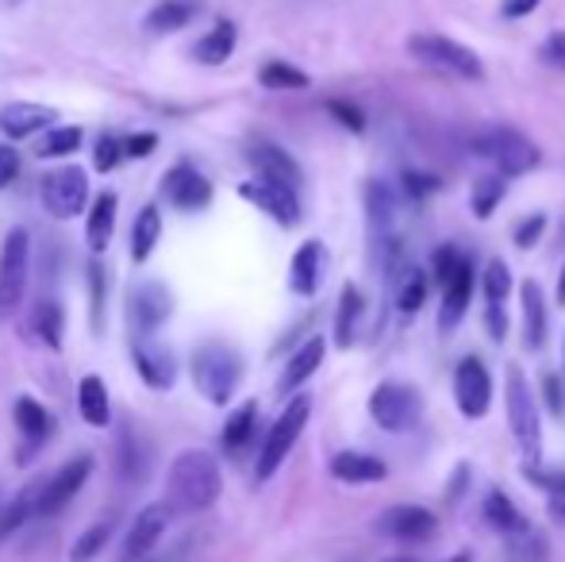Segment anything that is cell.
Instances as JSON below:
<instances>
[{
	"label": "cell",
	"instance_id": "51",
	"mask_svg": "<svg viewBox=\"0 0 565 562\" xmlns=\"http://www.w3.org/2000/svg\"><path fill=\"white\" fill-rule=\"evenodd\" d=\"M89 285H93V324L100 328V312H105V266H89Z\"/></svg>",
	"mask_w": 565,
	"mask_h": 562
},
{
	"label": "cell",
	"instance_id": "53",
	"mask_svg": "<svg viewBox=\"0 0 565 562\" xmlns=\"http://www.w3.org/2000/svg\"><path fill=\"white\" fill-rule=\"evenodd\" d=\"M484 328H489V336L497 339V343H504V336H508L504 305H484Z\"/></svg>",
	"mask_w": 565,
	"mask_h": 562
},
{
	"label": "cell",
	"instance_id": "28",
	"mask_svg": "<svg viewBox=\"0 0 565 562\" xmlns=\"http://www.w3.org/2000/svg\"><path fill=\"white\" fill-rule=\"evenodd\" d=\"M235 43H238V28L231 20H220L216 28H209L193 43V59L201 66H224L231 54H235Z\"/></svg>",
	"mask_w": 565,
	"mask_h": 562
},
{
	"label": "cell",
	"instance_id": "6",
	"mask_svg": "<svg viewBox=\"0 0 565 562\" xmlns=\"http://www.w3.org/2000/svg\"><path fill=\"white\" fill-rule=\"evenodd\" d=\"M31 282V240L23 227H12L0 247V320H12L28 297Z\"/></svg>",
	"mask_w": 565,
	"mask_h": 562
},
{
	"label": "cell",
	"instance_id": "47",
	"mask_svg": "<svg viewBox=\"0 0 565 562\" xmlns=\"http://www.w3.org/2000/svg\"><path fill=\"white\" fill-rule=\"evenodd\" d=\"M543 232H546V216H543V212H535V216L520 220V224H515V247L531 251L539 240H543Z\"/></svg>",
	"mask_w": 565,
	"mask_h": 562
},
{
	"label": "cell",
	"instance_id": "42",
	"mask_svg": "<svg viewBox=\"0 0 565 562\" xmlns=\"http://www.w3.org/2000/svg\"><path fill=\"white\" fill-rule=\"evenodd\" d=\"M508 293H512V271H508V263L492 258L484 266V305H504Z\"/></svg>",
	"mask_w": 565,
	"mask_h": 562
},
{
	"label": "cell",
	"instance_id": "17",
	"mask_svg": "<svg viewBox=\"0 0 565 562\" xmlns=\"http://www.w3.org/2000/svg\"><path fill=\"white\" fill-rule=\"evenodd\" d=\"M173 512L162 505H147V509L139 512V517L131 520V528H127L124 536V562H142L150 555V551L158 548V540L166 536V524H170Z\"/></svg>",
	"mask_w": 565,
	"mask_h": 562
},
{
	"label": "cell",
	"instance_id": "36",
	"mask_svg": "<svg viewBox=\"0 0 565 562\" xmlns=\"http://www.w3.org/2000/svg\"><path fill=\"white\" fill-rule=\"evenodd\" d=\"M31 328H35V336L43 339L51 351H58L62 336H66V312H62L58 300H39L35 312H31Z\"/></svg>",
	"mask_w": 565,
	"mask_h": 562
},
{
	"label": "cell",
	"instance_id": "55",
	"mask_svg": "<svg viewBox=\"0 0 565 562\" xmlns=\"http://www.w3.org/2000/svg\"><path fill=\"white\" fill-rule=\"evenodd\" d=\"M539 4H543V0H504L500 15H504V20H523V15H531Z\"/></svg>",
	"mask_w": 565,
	"mask_h": 562
},
{
	"label": "cell",
	"instance_id": "54",
	"mask_svg": "<svg viewBox=\"0 0 565 562\" xmlns=\"http://www.w3.org/2000/svg\"><path fill=\"white\" fill-rule=\"evenodd\" d=\"M543 390H546V405H551L554 416L565 413V390H562V378L558 374H546L543 378Z\"/></svg>",
	"mask_w": 565,
	"mask_h": 562
},
{
	"label": "cell",
	"instance_id": "23",
	"mask_svg": "<svg viewBox=\"0 0 565 562\" xmlns=\"http://www.w3.org/2000/svg\"><path fill=\"white\" fill-rule=\"evenodd\" d=\"M58 120L51 105H35V100H12V105L0 108V131L8 139H31L35 131L51 128Z\"/></svg>",
	"mask_w": 565,
	"mask_h": 562
},
{
	"label": "cell",
	"instance_id": "35",
	"mask_svg": "<svg viewBox=\"0 0 565 562\" xmlns=\"http://www.w3.org/2000/svg\"><path fill=\"white\" fill-rule=\"evenodd\" d=\"M254 427H258V405L246 401V405H238L224 424V450L227 455H243L246 443L254 439Z\"/></svg>",
	"mask_w": 565,
	"mask_h": 562
},
{
	"label": "cell",
	"instance_id": "46",
	"mask_svg": "<svg viewBox=\"0 0 565 562\" xmlns=\"http://www.w3.org/2000/svg\"><path fill=\"white\" fill-rule=\"evenodd\" d=\"M328 113L335 116V120H339L347 131H354V136H362V131H365V116H362V108L350 105V100L331 97V100H328Z\"/></svg>",
	"mask_w": 565,
	"mask_h": 562
},
{
	"label": "cell",
	"instance_id": "14",
	"mask_svg": "<svg viewBox=\"0 0 565 562\" xmlns=\"http://www.w3.org/2000/svg\"><path fill=\"white\" fill-rule=\"evenodd\" d=\"M377 532L396 543H427L439 532V517L424 505H393L377 517Z\"/></svg>",
	"mask_w": 565,
	"mask_h": 562
},
{
	"label": "cell",
	"instance_id": "32",
	"mask_svg": "<svg viewBox=\"0 0 565 562\" xmlns=\"http://www.w3.org/2000/svg\"><path fill=\"white\" fill-rule=\"evenodd\" d=\"M484 520H489L492 532H500L508 540V536H515L520 528H527L531 520L523 517L520 509L512 505V497L504 494V489H489V497H484Z\"/></svg>",
	"mask_w": 565,
	"mask_h": 562
},
{
	"label": "cell",
	"instance_id": "10",
	"mask_svg": "<svg viewBox=\"0 0 565 562\" xmlns=\"http://www.w3.org/2000/svg\"><path fill=\"white\" fill-rule=\"evenodd\" d=\"M39 197L54 220H77L89 204V173L82 166H62L39 181Z\"/></svg>",
	"mask_w": 565,
	"mask_h": 562
},
{
	"label": "cell",
	"instance_id": "3",
	"mask_svg": "<svg viewBox=\"0 0 565 562\" xmlns=\"http://www.w3.org/2000/svg\"><path fill=\"white\" fill-rule=\"evenodd\" d=\"M504 405H508V427L523 450V466L543 463V421H539V401L531 390L527 374L520 367H508L504 382Z\"/></svg>",
	"mask_w": 565,
	"mask_h": 562
},
{
	"label": "cell",
	"instance_id": "45",
	"mask_svg": "<svg viewBox=\"0 0 565 562\" xmlns=\"http://www.w3.org/2000/svg\"><path fill=\"white\" fill-rule=\"evenodd\" d=\"M127 158V147H124V139L119 136H105L97 142V155H93V166H97L100 173H113L119 162Z\"/></svg>",
	"mask_w": 565,
	"mask_h": 562
},
{
	"label": "cell",
	"instance_id": "16",
	"mask_svg": "<svg viewBox=\"0 0 565 562\" xmlns=\"http://www.w3.org/2000/svg\"><path fill=\"white\" fill-rule=\"evenodd\" d=\"M162 189H166V197H170L173 209H181V212H204L212 204V181L204 178L193 162L170 166Z\"/></svg>",
	"mask_w": 565,
	"mask_h": 562
},
{
	"label": "cell",
	"instance_id": "5",
	"mask_svg": "<svg viewBox=\"0 0 565 562\" xmlns=\"http://www.w3.org/2000/svg\"><path fill=\"white\" fill-rule=\"evenodd\" d=\"M473 155H481L484 162H492V170L504 173V178H520V173L535 170L543 150L515 128H489L473 139Z\"/></svg>",
	"mask_w": 565,
	"mask_h": 562
},
{
	"label": "cell",
	"instance_id": "41",
	"mask_svg": "<svg viewBox=\"0 0 565 562\" xmlns=\"http://www.w3.org/2000/svg\"><path fill=\"white\" fill-rule=\"evenodd\" d=\"M108 540H113V524H93L85 536H77V543L70 548V562H89L97 559L100 551L108 548Z\"/></svg>",
	"mask_w": 565,
	"mask_h": 562
},
{
	"label": "cell",
	"instance_id": "20",
	"mask_svg": "<svg viewBox=\"0 0 565 562\" xmlns=\"http://www.w3.org/2000/svg\"><path fill=\"white\" fill-rule=\"evenodd\" d=\"M12 416H15V427H20V435H23V447H20V458H15V463H31V458H35V450L43 447L46 439H51L54 416L46 413V409L39 405L35 397H20V401H15Z\"/></svg>",
	"mask_w": 565,
	"mask_h": 562
},
{
	"label": "cell",
	"instance_id": "38",
	"mask_svg": "<svg viewBox=\"0 0 565 562\" xmlns=\"http://www.w3.org/2000/svg\"><path fill=\"white\" fill-rule=\"evenodd\" d=\"M523 478L535 481V486L543 489L551 520L565 528V474H546V470H539V466H523Z\"/></svg>",
	"mask_w": 565,
	"mask_h": 562
},
{
	"label": "cell",
	"instance_id": "56",
	"mask_svg": "<svg viewBox=\"0 0 565 562\" xmlns=\"http://www.w3.org/2000/svg\"><path fill=\"white\" fill-rule=\"evenodd\" d=\"M558 305H565V266H562V278H558Z\"/></svg>",
	"mask_w": 565,
	"mask_h": 562
},
{
	"label": "cell",
	"instance_id": "11",
	"mask_svg": "<svg viewBox=\"0 0 565 562\" xmlns=\"http://www.w3.org/2000/svg\"><path fill=\"white\" fill-rule=\"evenodd\" d=\"M238 197H243V201H250L258 212H266V216L274 220V224H281V227H297L300 216H305V212H300L297 189L281 185V181L258 178V173L238 185Z\"/></svg>",
	"mask_w": 565,
	"mask_h": 562
},
{
	"label": "cell",
	"instance_id": "52",
	"mask_svg": "<svg viewBox=\"0 0 565 562\" xmlns=\"http://www.w3.org/2000/svg\"><path fill=\"white\" fill-rule=\"evenodd\" d=\"M435 189H439V178H431V173H416V170L404 173V193L408 197H427Z\"/></svg>",
	"mask_w": 565,
	"mask_h": 562
},
{
	"label": "cell",
	"instance_id": "26",
	"mask_svg": "<svg viewBox=\"0 0 565 562\" xmlns=\"http://www.w3.org/2000/svg\"><path fill=\"white\" fill-rule=\"evenodd\" d=\"M520 300H523V347L527 351H543L546 343V297L539 282H523L520 285Z\"/></svg>",
	"mask_w": 565,
	"mask_h": 562
},
{
	"label": "cell",
	"instance_id": "18",
	"mask_svg": "<svg viewBox=\"0 0 565 562\" xmlns=\"http://www.w3.org/2000/svg\"><path fill=\"white\" fill-rule=\"evenodd\" d=\"M439 293H443L439 331H443V336H450V331L461 324V316L469 312V297H473V263H469V258H461V263L454 266L450 278L439 285Z\"/></svg>",
	"mask_w": 565,
	"mask_h": 562
},
{
	"label": "cell",
	"instance_id": "39",
	"mask_svg": "<svg viewBox=\"0 0 565 562\" xmlns=\"http://www.w3.org/2000/svg\"><path fill=\"white\" fill-rule=\"evenodd\" d=\"M424 300H427V274L412 266V271L396 282V308H401V316H416L419 308H424Z\"/></svg>",
	"mask_w": 565,
	"mask_h": 562
},
{
	"label": "cell",
	"instance_id": "19",
	"mask_svg": "<svg viewBox=\"0 0 565 562\" xmlns=\"http://www.w3.org/2000/svg\"><path fill=\"white\" fill-rule=\"evenodd\" d=\"M246 162L254 166V173H258V178L281 181V185H289V189H300V181H305L297 158H292L285 147H277V142H266V139L250 142V150H246Z\"/></svg>",
	"mask_w": 565,
	"mask_h": 562
},
{
	"label": "cell",
	"instance_id": "37",
	"mask_svg": "<svg viewBox=\"0 0 565 562\" xmlns=\"http://www.w3.org/2000/svg\"><path fill=\"white\" fill-rule=\"evenodd\" d=\"M258 82H262V89H274V93H300L312 85V77H308L305 70L289 66V62H266V66L258 70Z\"/></svg>",
	"mask_w": 565,
	"mask_h": 562
},
{
	"label": "cell",
	"instance_id": "1",
	"mask_svg": "<svg viewBox=\"0 0 565 562\" xmlns=\"http://www.w3.org/2000/svg\"><path fill=\"white\" fill-rule=\"evenodd\" d=\"M224 494V474L212 450H181L166 474V509L170 512H204Z\"/></svg>",
	"mask_w": 565,
	"mask_h": 562
},
{
	"label": "cell",
	"instance_id": "12",
	"mask_svg": "<svg viewBox=\"0 0 565 562\" xmlns=\"http://www.w3.org/2000/svg\"><path fill=\"white\" fill-rule=\"evenodd\" d=\"M454 401H458V413L466 421H481L492 409V374L481 359H461L454 370Z\"/></svg>",
	"mask_w": 565,
	"mask_h": 562
},
{
	"label": "cell",
	"instance_id": "44",
	"mask_svg": "<svg viewBox=\"0 0 565 562\" xmlns=\"http://www.w3.org/2000/svg\"><path fill=\"white\" fill-rule=\"evenodd\" d=\"M74 150H82V128H54L51 136L39 142L35 155L39 158H66V155H74Z\"/></svg>",
	"mask_w": 565,
	"mask_h": 562
},
{
	"label": "cell",
	"instance_id": "58",
	"mask_svg": "<svg viewBox=\"0 0 565 562\" xmlns=\"http://www.w3.org/2000/svg\"><path fill=\"white\" fill-rule=\"evenodd\" d=\"M385 562H416V559H408V555H404V559H385Z\"/></svg>",
	"mask_w": 565,
	"mask_h": 562
},
{
	"label": "cell",
	"instance_id": "9",
	"mask_svg": "<svg viewBox=\"0 0 565 562\" xmlns=\"http://www.w3.org/2000/svg\"><path fill=\"white\" fill-rule=\"evenodd\" d=\"M370 416L377 421V427H385V432H393V435L412 432V427L424 421V397H419V390H412V385L381 382L377 390L370 393Z\"/></svg>",
	"mask_w": 565,
	"mask_h": 562
},
{
	"label": "cell",
	"instance_id": "13",
	"mask_svg": "<svg viewBox=\"0 0 565 562\" xmlns=\"http://www.w3.org/2000/svg\"><path fill=\"white\" fill-rule=\"evenodd\" d=\"M93 466H97V458L93 455L70 458V463L62 466V470L54 474L43 489H39V517H54V512L66 509V505L85 489V481L93 478Z\"/></svg>",
	"mask_w": 565,
	"mask_h": 562
},
{
	"label": "cell",
	"instance_id": "22",
	"mask_svg": "<svg viewBox=\"0 0 565 562\" xmlns=\"http://www.w3.org/2000/svg\"><path fill=\"white\" fill-rule=\"evenodd\" d=\"M401 193L388 181H370L365 185V212H370V232L373 240L401 232Z\"/></svg>",
	"mask_w": 565,
	"mask_h": 562
},
{
	"label": "cell",
	"instance_id": "30",
	"mask_svg": "<svg viewBox=\"0 0 565 562\" xmlns=\"http://www.w3.org/2000/svg\"><path fill=\"white\" fill-rule=\"evenodd\" d=\"M116 212H119V197L116 193H97V201L89 204V224H85V235H89L93 255H100V251L113 243Z\"/></svg>",
	"mask_w": 565,
	"mask_h": 562
},
{
	"label": "cell",
	"instance_id": "21",
	"mask_svg": "<svg viewBox=\"0 0 565 562\" xmlns=\"http://www.w3.org/2000/svg\"><path fill=\"white\" fill-rule=\"evenodd\" d=\"M323 274H328V251H323L320 240H308L297 247L292 255V271H289V289L297 297H316L323 285Z\"/></svg>",
	"mask_w": 565,
	"mask_h": 562
},
{
	"label": "cell",
	"instance_id": "50",
	"mask_svg": "<svg viewBox=\"0 0 565 562\" xmlns=\"http://www.w3.org/2000/svg\"><path fill=\"white\" fill-rule=\"evenodd\" d=\"M124 147H127V158H150L158 147V136L154 131H135V136H124Z\"/></svg>",
	"mask_w": 565,
	"mask_h": 562
},
{
	"label": "cell",
	"instance_id": "40",
	"mask_svg": "<svg viewBox=\"0 0 565 562\" xmlns=\"http://www.w3.org/2000/svg\"><path fill=\"white\" fill-rule=\"evenodd\" d=\"M508 548H512V555L515 559H523V562H546V536L539 532L535 524H527V528H520L515 536H508Z\"/></svg>",
	"mask_w": 565,
	"mask_h": 562
},
{
	"label": "cell",
	"instance_id": "49",
	"mask_svg": "<svg viewBox=\"0 0 565 562\" xmlns=\"http://www.w3.org/2000/svg\"><path fill=\"white\" fill-rule=\"evenodd\" d=\"M15 173H20V150L12 142H0V193L12 185Z\"/></svg>",
	"mask_w": 565,
	"mask_h": 562
},
{
	"label": "cell",
	"instance_id": "25",
	"mask_svg": "<svg viewBox=\"0 0 565 562\" xmlns=\"http://www.w3.org/2000/svg\"><path fill=\"white\" fill-rule=\"evenodd\" d=\"M323 354H328V339H323V336H312L308 343H300V351L285 362L281 378H277V393H281V397H292V393H297L300 385H305L308 378L320 370Z\"/></svg>",
	"mask_w": 565,
	"mask_h": 562
},
{
	"label": "cell",
	"instance_id": "31",
	"mask_svg": "<svg viewBox=\"0 0 565 562\" xmlns=\"http://www.w3.org/2000/svg\"><path fill=\"white\" fill-rule=\"evenodd\" d=\"M193 15H196V0H158L147 12V20H142V28H147L150 35H170V31L185 28Z\"/></svg>",
	"mask_w": 565,
	"mask_h": 562
},
{
	"label": "cell",
	"instance_id": "43",
	"mask_svg": "<svg viewBox=\"0 0 565 562\" xmlns=\"http://www.w3.org/2000/svg\"><path fill=\"white\" fill-rule=\"evenodd\" d=\"M43 489V486H39ZM39 489H28V494H20L12 501V509L4 512V520H0V536H12L20 524H28L31 517H39Z\"/></svg>",
	"mask_w": 565,
	"mask_h": 562
},
{
	"label": "cell",
	"instance_id": "24",
	"mask_svg": "<svg viewBox=\"0 0 565 562\" xmlns=\"http://www.w3.org/2000/svg\"><path fill=\"white\" fill-rule=\"evenodd\" d=\"M328 470L342 486H373V481H385L388 466L377 455H365V450H339V455H331Z\"/></svg>",
	"mask_w": 565,
	"mask_h": 562
},
{
	"label": "cell",
	"instance_id": "29",
	"mask_svg": "<svg viewBox=\"0 0 565 562\" xmlns=\"http://www.w3.org/2000/svg\"><path fill=\"white\" fill-rule=\"evenodd\" d=\"M365 316V297L358 285H342L339 293V312H335V343L347 351V347L358 343V328H362Z\"/></svg>",
	"mask_w": 565,
	"mask_h": 562
},
{
	"label": "cell",
	"instance_id": "4",
	"mask_svg": "<svg viewBox=\"0 0 565 562\" xmlns=\"http://www.w3.org/2000/svg\"><path fill=\"white\" fill-rule=\"evenodd\" d=\"M308 416H312V397L297 393V397L285 405V413L274 421V427L266 432V443H262V450H258V463H254V478L269 481L277 470H281V463L289 458V450L297 447L300 432L308 427Z\"/></svg>",
	"mask_w": 565,
	"mask_h": 562
},
{
	"label": "cell",
	"instance_id": "7",
	"mask_svg": "<svg viewBox=\"0 0 565 562\" xmlns=\"http://www.w3.org/2000/svg\"><path fill=\"white\" fill-rule=\"evenodd\" d=\"M408 51H412V59H419L424 66L443 70V74H450V77H461V82H481L484 77L481 59H477L469 46L454 43L447 35H427V31H419V35L408 39Z\"/></svg>",
	"mask_w": 565,
	"mask_h": 562
},
{
	"label": "cell",
	"instance_id": "15",
	"mask_svg": "<svg viewBox=\"0 0 565 562\" xmlns=\"http://www.w3.org/2000/svg\"><path fill=\"white\" fill-rule=\"evenodd\" d=\"M131 359H135V370L139 378L150 385V390H173L178 382V354L162 343L158 336H142L131 343Z\"/></svg>",
	"mask_w": 565,
	"mask_h": 562
},
{
	"label": "cell",
	"instance_id": "27",
	"mask_svg": "<svg viewBox=\"0 0 565 562\" xmlns=\"http://www.w3.org/2000/svg\"><path fill=\"white\" fill-rule=\"evenodd\" d=\"M77 413L89 427H108L113 424V401H108V385L105 378L85 374L77 382Z\"/></svg>",
	"mask_w": 565,
	"mask_h": 562
},
{
	"label": "cell",
	"instance_id": "57",
	"mask_svg": "<svg viewBox=\"0 0 565 562\" xmlns=\"http://www.w3.org/2000/svg\"><path fill=\"white\" fill-rule=\"evenodd\" d=\"M447 562H473V555H469V551H458V555L447 559Z\"/></svg>",
	"mask_w": 565,
	"mask_h": 562
},
{
	"label": "cell",
	"instance_id": "33",
	"mask_svg": "<svg viewBox=\"0 0 565 562\" xmlns=\"http://www.w3.org/2000/svg\"><path fill=\"white\" fill-rule=\"evenodd\" d=\"M158 240H162V212L154 209V204H147V209L139 212V220H135V232H131V258L135 263H147L150 255H154Z\"/></svg>",
	"mask_w": 565,
	"mask_h": 562
},
{
	"label": "cell",
	"instance_id": "2",
	"mask_svg": "<svg viewBox=\"0 0 565 562\" xmlns=\"http://www.w3.org/2000/svg\"><path fill=\"white\" fill-rule=\"evenodd\" d=\"M189 370H193V385L204 401L227 405L235 397L238 382H243V354L231 343H224V339H204L193 351Z\"/></svg>",
	"mask_w": 565,
	"mask_h": 562
},
{
	"label": "cell",
	"instance_id": "8",
	"mask_svg": "<svg viewBox=\"0 0 565 562\" xmlns=\"http://www.w3.org/2000/svg\"><path fill=\"white\" fill-rule=\"evenodd\" d=\"M173 316V293L166 282L158 278H139L127 293V331L135 339L158 336L166 320Z\"/></svg>",
	"mask_w": 565,
	"mask_h": 562
},
{
	"label": "cell",
	"instance_id": "48",
	"mask_svg": "<svg viewBox=\"0 0 565 562\" xmlns=\"http://www.w3.org/2000/svg\"><path fill=\"white\" fill-rule=\"evenodd\" d=\"M539 59H543L546 66H554V70H565V31H554V35L543 39V46H539Z\"/></svg>",
	"mask_w": 565,
	"mask_h": 562
},
{
	"label": "cell",
	"instance_id": "34",
	"mask_svg": "<svg viewBox=\"0 0 565 562\" xmlns=\"http://www.w3.org/2000/svg\"><path fill=\"white\" fill-rule=\"evenodd\" d=\"M508 193V178L504 173H481V178L473 181V189H469V204H473V216L477 220H489L492 212L500 209V201H504Z\"/></svg>",
	"mask_w": 565,
	"mask_h": 562
}]
</instances>
